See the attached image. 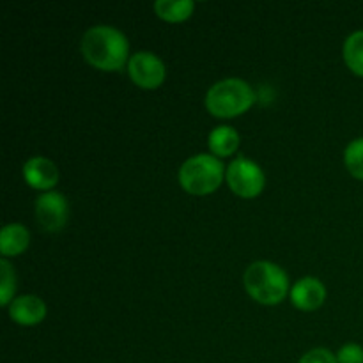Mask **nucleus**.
<instances>
[{
  "label": "nucleus",
  "instance_id": "1",
  "mask_svg": "<svg viewBox=\"0 0 363 363\" xmlns=\"http://www.w3.org/2000/svg\"><path fill=\"white\" fill-rule=\"evenodd\" d=\"M130 43L116 27L96 25L82 38V55L91 66L101 71H121L128 60Z\"/></svg>",
  "mask_w": 363,
  "mask_h": 363
},
{
  "label": "nucleus",
  "instance_id": "2",
  "mask_svg": "<svg viewBox=\"0 0 363 363\" xmlns=\"http://www.w3.org/2000/svg\"><path fill=\"white\" fill-rule=\"evenodd\" d=\"M255 103V92L250 84L241 78H225L213 85L206 94L209 113L222 119H230L245 113Z\"/></svg>",
  "mask_w": 363,
  "mask_h": 363
},
{
  "label": "nucleus",
  "instance_id": "3",
  "mask_svg": "<svg viewBox=\"0 0 363 363\" xmlns=\"http://www.w3.org/2000/svg\"><path fill=\"white\" fill-rule=\"evenodd\" d=\"M245 289L262 305H277L286 298L289 289L287 273L268 261L254 262L245 272Z\"/></svg>",
  "mask_w": 363,
  "mask_h": 363
},
{
  "label": "nucleus",
  "instance_id": "4",
  "mask_svg": "<svg viewBox=\"0 0 363 363\" xmlns=\"http://www.w3.org/2000/svg\"><path fill=\"white\" fill-rule=\"evenodd\" d=\"M225 167L216 156L197 155L188 158L179 169V184L191 195H208L218 190Z\"/></svg>",
  "mask_w": 363,
  "mask_h": 363
},
{
  "label": "nucleus",
  "instance_id": "5",
  "mask_svg": "<svg viewBox=\"0 0 363 363\" xmlns=\"http://www.w3.org/2000/svg\"><path fill=\"white\" fill-rule=\"evenodd\" d=\"M266 177L261 167L252 160L240 156L227 169V184L236 195L243 199H254L264 190Z\"/></svg>",
  "mask_w": 363,
  "mask_h": 363
},
{
  "label": "nucleus",
  "instance_id": "6",
  "mask_svg": "<svg viewBox=\"0 0 363 363\" xmlns=\"http://www.w3.org/2000/svg\"><path fill=\"white\" fill-rule=\"evenodd\" d=\"M69 216L67 199L59 191H46L35 201V220L46 233H59Z\"/></svg>",
  "mask_w": 363,
  "mask_h": 363
},
{
  "label": "nucleus",
  "instance_id": "7",
  "mask_svg": "<svg viewBox=\"0 0 363 363\" xmlns=\"http://www.w3.org/2000/svg\"><path fill=\"white\" fill-rule=\"evenodd\" d=\"M128 73L140 89H158L165 80V64L156 53L138 52L130 57Z\"/></svg>",
  "mask_w": 363,
  "mask_h": 363
},
{
  "label": "nucleus",
  "instance_id": "8",
  "mask_svg": "<svg viewBox=\"0 0 363 363\" xmlns=\"http://www.w3.org/2000/svg\"><path fill=\"white\" fill-rule=\"evenodd\" d=\"M326 300V287L323 286L321 280L314 277H305L300 282L294 284L291 289V301L296 308L305 312L318 311Z\"/></svg>",
  "mask_w": 363,
  "mask_h": 363
},
{
  "label": "nucleus",
  "instance_id": "9",
  "mask_svg": "<svg viewBox=\"0 0 363 363\" xmlns=\"http://www.w3.org/2000/svg\"><path fill=\"white\" fill-rule=\"evenodd\" d=\"M23 177L28 186L35 190H52L59 181V169L52 160L35 156L25 162Z\"/></svg>",
  "mask_w": 363,
  "mask_h": 363
},
{
  "label": "nucleus",
  "instance_id": "10",
  "mask_svg": "<svg viewBox=\"0 0 363 363\" xmlns=\"http://www.w3.org/2000/svg\"><path fill=\"white\" fill-rule=\"evenodd\" d=\"M9 318L21 326L39 325L46 318V305L34 294L14 298L9 305Z\"/></svg>",
  "mask_w": 363,
  "mask_h": 363
},
{
  "label": "nucleus",
  "instance_id": "11",
  "mask_svg": "<svg viewBox=\"0 0 363 363\" xmlns=\"http://www.w3.org/2000/svg\"><path fill=\"white\" fill-rule=\"evenodd\" d=\"M30 243V234L21 223H9L0 234V252L6 257H14L27 250Z\"/></svg>",
  "mask_w": 363,
  "mask_h": 363
},
{
  "label": "nucleus",
  "instance_id": "12",
  "mask_svg": "<svg viewBox=\"0 0 363 363\" xmlns=\"http://www.w3.org/2000/svg\"><path fill=\"white\" fill-rule=\"evenodd\" d=\"M208 145L215 156H233L240 147V133L230 126H218L209 133Z\"/></svg>",
  "mask_w": 363,
  "mask_h": 363
},
{
  "label": "nucleus",
  "instance_id": "13",
  "mask_svg": "<svg viewBox=\"0 0 363 363\" xmlns=\"http://www.w3.org/2000/svg\"><path fill=\"white\" fill-rule=\"evenodd\" d=\"M194 7L195 4L191 0H158L155 4V13L162 20L177 23V21L188 20L194 13Z\"/></svg>",
  "mask_w": 363,
  "mask_h": 363
},
{
  "label": "nucleus",
  "instance_id": "14",
  "mask_svg": "<svg viewBox=\"0 0 363 363\" xmlns=\"http://www.w3.org/2000/svg\"><path fill=\"white\" fill-rule=\"evenodd\" d=\"M344 60L358 77H363V30H357L344 43Z\"/></svg>",
  "mask_w": 363,
  "mask_h": 363
},
{
  "label": "nucleus",
  "instance_id": "15",
  "mask_svg": "<svg viewBox=\"0 0 363 363\" xmlns=\"http://www.w3.org/2000/svg\"><path fill=\"white\" fill-rule=\"evenodd\" d=\"M344 162L351 176L363 181V138H354L350 142L344 152Z\"/></svg>",
  "mask_w": 363,
  "mask_h": 363
},
{
  "label": "nucleus",
  "instance_id": "16",
  "mask_svg": "<svg viewBox=\"0 0 363 363\" xmlns=\"http://www.w3.org/2000/svg\"><path fill=\"white\" fill-rule=\"evenodd\" d=\"M0 282H2L0 284V305L6 307L13 303L14 291H16V275L6 259L0 261Z\"/></svg>",
  "mask_w": 363,
  "mask_h": 363
},
{
  "label": "nucleus",
  "instance_id": "17",
  "mask_svg": "<svg viewBox=\"0 0 363 363\" xmlns=\"http://www.w3.org/2000/svg\"><path fill=\"white\" fill-rule=\"evenodd\" d=\"M337 363H363V347L358 344H346L337 353Z\"/></svg>",
  "mask_w": 363,
  "mask_h": 363
},
{
  "label": "nucleus",
  "instance_id": "18",
  "mask_svg": "<svg viewBox=\"0 0 363 363\" xmlns=\"http://www.w3.org/2000/svg\"><path fill=\"white\" fill-rule=\"evenodd\" d=\"M298 363H337V357L330 350L318 347V350H312L308 353H305Z\"/></svg>",
  "mask_w": 363,
  "mask_h": 363
}]
</instances>
